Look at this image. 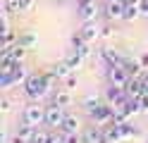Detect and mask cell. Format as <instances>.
I'll use <instances>...</instances> for the list:
<instances>
[{"label": "cell", "mask_w": 148, "mask_h": 143, "mask_svg": "<svg viewBox=\"0 0 148 143\" xmlns=\"http://www.w3.org/2000/svg\"><path fill=\"white\" fill-rule=\"evenodd\" d=\"M50 88H53V86L45 81V76H43V74H31L29 79L24 81V91H26V95H29L31 100H41Z\"/></svg>", "instance_id": "1"}, {"label": "cell", "mask_w": 148, "mask_h": 143, "mask_svg": "<svg viewBox=\"0 0 148 143\" xmlns=\"http://www.w3.org/2000/svg\"><path fill=\"white\" fill-rule=\"evenodd\" d=\"M129 72L124 69L122 64H108V81L112 86H119V88H124V86L129 83Z\"/></svg>", "instance_id": "2"}, {"label": "cell", "mask_w": 148, "mask_h": 143, "mask_svg": "<svg viewBox=\"0 0 148 143\" xmlns=\"http://www.w3.org/2000/svg\"><path fill=\"white\" fill-rule=\"evenodd\" d=\"M24 122L34 124V127L45 124V107H43V105H38V100H34L31 105H26V110H24Z\"/></svg>", "instance_id": "3"}, {"label": "cell", "mask_w": 148, "mask_h": 143, "mask_svg": "<svg viewBox=\"0 0 148 143\" xmlns=\"http://www.w3.org/2000/svg\"><path fill=\"white\" fill-rule=\"evenodd\" d=\"M64 107L62 105H58V103H53V105H48L45 107V124L48 127H53V129H60L62 127V122H64Z\"/></svg>", "instance_id": "4"}, {"label": "cell", "mask_w": 148, "mask_h": 143, "mask_svg": "<svg viewBox=\"0 0 148 143\" xmlns=\"http://www.w3.org/2000/svg\"><path fill=\"white\" fill-rule=\"evenodd\" d=\"M79 17L81 22H93L98 17V3L96 0H79Z\"/></svg>", "instance_id": "5"}, {"label": "cell", "mask_w": 148, "mask_h": 143, "mask_svg": "<svg viewBox=\"0 0 148 143\" xmlns=\"http://www.w3.org/2000/svg\"><path fill=\"white\" fill-rule=\"evenodd\" d=\"M72 50L77 53V55H81L84 60H88V57L93 55V53H91V43H88L81 34H74V38H72Z\"/></svg>", "instance_id": "6"}, {"label": "cell", "mask_w": 148, "mask_h": 143, "mask_svg": "<svg viewBox=\"0 0 148 143\" xmlns=\"http://www.w3.org/2000/svg\"><path fill=\"white\" fill-rule=\"evenodd\" d=\"M124 7H127L124 0H108V3H105L108 19H124Z\"/></svg>", "instance_id": "7"}, {"label": "cell", "mask_w": 148, "mask_h": 143, "mask_svg": "<svg viewBox=\"0 0 148 143\" xmlns=\"http://www.w3.org/2000/svg\"><path fill=\"white\" fill-rule=\"evenodd\" d=\"M79 34L84 36L88 43H93L96 38H100V26L96 24V19H93V22H84V24H81V29H79Z\"/></svg>", "instance_id": "8"}, {"label": "cell", "mask_w": 148, "mask_h": 143, "mask_svg": "<svg viewBox=\"0 0 148 143\" xmlns=\"http://www.w3.org/2000/svg\"><path fill=\"white\" fill-rule=\"evenodd\" d=\"M36 129H38V127H34V124L24 122L22 127L17 129V138H19V141H24V143H31V141H34V136H36Z\"/></svg>", "instance_id": "9"}, {"label": "cell", "mask_w": 148, "mask_h": 143, "mask_svg": "<svg viewBox=\"0 0 148 143\" xmlns=\"http://www.w3.org/2000/svg\"><path fill=\"white\" fill-rule=\"evenodd\" d=\"M103 141H105V131H100L96 127L84 131V143H103Z\"/></svg>", "instance_id": "10"}, {"label": "cell", "mask_w": 148, "mask_h": 143, "mask_svg": "<svg viewBox=\"0 0 148 143\" xmlns=\"http://www.w3.org/2000/svg\"><path fill=\"white\" fill-rule=\"evenodd\" d=\"M55 76H58V81H64V79H67V76L74 72L72 69V67H69V62L67 60H64V62H60V64H53V69H50Z\"/></svg>", "instance_id": "11"}, {"label": "cell", "mask_w": 148, "mask_h": 143, "mask_svg": "<svg viewBox=\"0 0 148 143\" xmlns=\"http://www.w3.org/2000/svg\"><path fill=\"white\" fill-rule=\"evenodd\" d=\"M60 131L62 133H77L79 131V119L74 117V114H67L64 122H62V127H60Z\"/></svg>", "instance_id": "12"}, {"label": "cell", "mask_w": 148, "mask_h": 143, "mask_svg": "<svg viewBox=\"0 0 148 143\" xmlns=\"http://www.w3.org/2000/svg\"><path fill=\"white\" fill-rule=\"evenodd\" d=\"M53 103L62 105V107H69V105H72V91H67V88L55 91V95H53Z\"/></svg>", "instance_id": "13"}, {"label": "cell", "mask_w": 148, "mask_h": 143, "mask_svg": "<svg viewBox=\"0 0 148 143\" xmlns=\"http://www.w3.org/2000/svg\"><path fill=\"white\" fill-rule=\"evenodd\" d=\"M10 76H12V81H14V83H22V86H24L26 79H29V74H26V67H24L22 62H17V64H14V69H12Z\"/></svg>", "instance_id": "14"}, {"label": "cell", "mask_w": 148, "mask_h": 143, "mask_svg": "<svg viewBox=\"0 0 148 143\" xmlns=\"http://www.w3.org/2000/svg\"><path fill=\"white\" fill-rule=\"evenodd\" d=\"M100 105H103V103H100L96 95H88V98L84 100V107H86V112H88V117H91V114H96V112L100 110Z\"/></svg>", "instance_id": "15"}, {"label": "cell", "mask_w": 148, "mask_h": 143, "mask_svg": "<svg viewBox=\"0 0 148 143\" xmlns=\"http://www.w3.org/2000/svg\"><path fill=\"white\" fill-rule=\"evenodd\" d=\"M141 14V5H136V3H129L127 7H124V19L127 22H134V19Z\"/></svg>", "instance_id": "16"}, {"label": "cell", "mask_w": 148, "mask_h": 143, "mask_svg": "<svg viewBox=\"0 0 148 143\" xmlns=\"http://www.w3.org/2000/svg\"><path fill=\"white\" fill-rule=\"evenodd\" d=\"M122 67H124V69L129 72V76H138V72H141V62H136V60H129V57H127V60L122 62Z\"/></svg>", "instance_id": "17"}, {"label": "cell", "mask_w": 148, "mask_h": 143, "mask_svg": "<svg viewBox=\"0 0 148 143\" xmlns=\"http://www.w3.org/2000/svg\"><path fill=\"white\" fill-rule=\"evenodd\" d=\"M3 12H7V14L22 12V5H19V0H5V5H3Z\"/></svg>", "instance_id": "18"}, {"label": "cell", "mask_w": 148, "mask_h": 143, "mask_svg": "<svg viewBox=\"0 0 148 143\" xmlns=\"http://www.w3.org/2000/svg\"><path fill=\"white\" fill-rule=\"evenodd\" d=\"M19 43H22L24 48H34V45H36V36H34L31 31H26V34L19 36Z\"/></svg>", "instance_id": "19"}, {"label": "cell", "mask_w": 148, "mask_h": 143, "mask_svg": "<svg viewBox=\"0 0 148 143\" xmlns=\"http://www.w3.org/2000/svg\"><path fill=\"white\" fill-rule=\"evenodd\" d=\"M67 62H69V67H72V69H74V72H77V69H79V67H81V64H84V57H81V55H77V53H74V50H72V55L67 57Z\"/></svg>", "instance_id": "20"}, {"label": "cell", "mask_w": 148, "mask_h": 143, "mask_svg": "<svg viewBox=\"0 0 148 143\" xmlns=\"http://www.w3.org/2000/svg\"><path fill=\"white\" fill-rule=\"evenodd\" d=\"M64 88H67V91H74V88H77V74H74V72L64 79Z\"/></svg>", "instance_id": "21"}, {"label": "cell", "mask_w": 148, "mask_h": 143, "mask_svg": "<svg viewBox=\"0 0 148 143\" xmlns=\"http://www.w3.org/2000/svg\"><path fill=\"white\" fill-rule=\"evenodd\" d=\"M64 141L67 143H84V136H79V131L77 133H64Z\"/></svg>", "instance_id": "22"}, {"label": "cell", "mask_w": 148, "mask_h": 143, "mask_svg": "<svg viewBox=\"0 0 148 143\" xmlns=\"http://www.w3.org/2000/svg\"><path fill=\"white\" fill-rule=\"evenodd\" d=\"M48 133H45V131H38V129H36V136H34V141L31 143H48Z\"/></svg>", "instance_id": "23"}, {"label": "cell", "mask_w": 148, "mask_h": 143, "mask_svg": "<svg viewBox=\"0 0 148 143\" xmlns=\"http://www.w3.org/2000/svg\"><path fill=\"white\" fill-rule=\"evenodd\" d=\"M19 5H22V12H31L36 7V0H19Z\"/></svg>", "instance_id": "24"}, {"label": "cell", "mask_w": 148, "mask_h": 143, "mask_svg": "<svg viewBox=\"0 0 148 143\" xmlns=\"http://www.w3.org/2000/svg\"><path fill=\"white\" fill-rule=\"evenodd\" d=\"M12 110V100L10 98H3L0 100V112H10Z\"/></svg>", "instance_id": "25"}, {"label": "cell", "mask_w": 148, "mask_h": 143, "mask_svg": "<svg viewBox=\"0 0 148 143\" xmlns=\"http://www.w3.org/2000/svg\"><path fill=\"white\" fill-rule=\"evenodd\" d=\"M138 103H141V112H143V114H148V91L141 95V98H138Z\"/></svg>", "instance_id": "26"}, {"label": "cell", "mask_w": 148, "mask_h": 143, "mask_svg": "<svg viewBox=\"0 0 148 143\" xmlns=\"http://www.w3.org/2000/svg\"><path fill=\"white\" fill-rule=\"evenodd\" d=\"M112 34H115V29H112V26H100V36H103V38H110Z\"/></svg>", "instance_id": "27"}, {"label": "cell", "mask_w": 148, "mask_h": 143, "mask_svg": "<svg viewBox=\"0 0 148 143\" xmlns=\"http://www.w3.org/2000/svg\"><path fill=\"white\" fill-rule=\"evenodd\" d=\"M48 143H67V141H64V133H58V136H50Z\"/></svg>", "instance_id": "28"}, {"label": "cell", "mask_w": 148, "mask_h": 143, "mask_svg": "<svg viewBox=\"0 0 148 143\" xmlns=\"http://www.w3.org/2000/svg\"><path fill=\"white\" fill-rule=\"evenodd\" d=\"M138 62H141V64H143V67H148V53H143V55H141V57H138Z\"/></svg>", "instance_id": "29"}, {"label": "cell", "mask_w": 148, "mask_h": 143, "mask_svg": "<svg viewBox=\"0 0 148 143\" xmlns=\"http://www.w3.org/2000/svg\"><path fill=\"white\" fill-rule=\"evenodd\" d=\"M3 143H14V141H10V138H7L5 133H3Z\"/></svg>", "instance_id": "30"}]
</instances>
